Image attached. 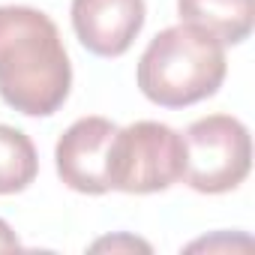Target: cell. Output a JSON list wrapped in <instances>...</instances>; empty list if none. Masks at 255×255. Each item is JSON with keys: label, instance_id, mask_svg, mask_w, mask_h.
I'll return each instance as SVG.
<instances>
[{"label": "cell", "instance_id": "cell-6", "mask_svg": "<svg viewBox=\"0 0 255 255\" xmlns=\"http://www.w3.org/2000/svg\"><path fill=\"white\" fill-rule=\"evenodd\" d=\"M72 30L96 57H123L138 39L147 6L144 0H72Z\"/></svg>", "mask_w": 255, "mask_h": 255}, {"label": "cell", "instance_id": "cell-9", "mask_svg": "<svg viewBox=\"0 0 255 255\" xmlns=\"http://www.w3.org/2000/svg\"><path fill=\"white\" fill-rule=\"evenodd\" d=\"M90 249H93V252H135V249L150 252V243H147V240H141V237H132V234L120 231V234H111V237L96 240Z\"/></svg>", "mask_w": 255, "mask_h": 255}, {"label": "cell", "instance_id": "cell-3", "mask_svg": "<svg viewBox=\"0 0 255 255\" xmlns=\"http://www.w3.org/2000/svg\"><path fill=\"white\" fill-rule=\"evenodd\" d=\"M183 177V135L159 120L117 126L108 153V186L126 195H153Z\"/></svg>", "mask_w": 255, "mask_h": 255}, {"label": "cell", "instance_id": "cell-4", "mask_svg": "<svg viewBox=\"0 0 255 255\" xmlns=\"http://www.w3.org/2000/svg\"><path fill=\"white\" fill-rule=\"evenodd\" d=\"M252 171V138L231 114H207L183 132V183L201 195L237 189Z\"/></svg>", "mask_w": 255, "mask_h": 255}, {"label": "cell", "instance_id": "cell-7", "mask_svg": "<svg viewBox=\"0 0 255 255\" xmlns=\"http://www.w3.org/2000/svg\"><path fill=\"white\" fill-rule=\"evenodd\" d=\"M177 15L222 45H240L255 27V0H177Z\"/></svg>", "mask_w": 255, "mask_h": 255}, {"label": "cell", "instance_id": "cell-5", "mask_svg": "<svg viewBox=\"0 0 255 255\" xmlns=\"http://www.w3.org/2000/svg\"><path fill=\"white\" fill-rule=\"evenodd\" d=\"M117 132V123L108 117L90 114L75 120L69 129L57 138L54 165L63 186L81 195H105L108 186V153Z\"/></svg>", "mask_w": 255, "mask_h": 255}, {"label": "cell", "instance_id": "cell-10", "mask_svg": "<svg viewBox=\"0 0 255 255\" xmlns=\"http://www.w3.org/2000/svg\"><path fill=\"white\" fill-rule=\"evenodd\" d=\"M12 249H21V240L15 237L6 219H0V252H12Z\"/></svg>", "mask_w": 255, "mask_h": 255}, {"label": "cell", "instance_id": "cell-2", "mask_svg": "<svg viewBox=\"0 0 255 255\" xmlns=\"http://www.w3.org/2000/svg\"><path fill=\"white\" fill-rule=\"evenodd\" d=\"M228 72L225 45L192 24L159 30L135 69L138 90L159 108H189L210 99Z\"/></svg>", "mask_w": 255, "mask_h": 255}, {"label": "cell", "instance_id": "cell-1", "mask_svg": "<svg viewBox=\"0 0 255 255\" xmlns=\"http://www.w3.org/2000/svg\"><path fill=\"white\" fill-rule=\"evenodd\" d=\"M72 90L57 24L33 6H0V99L24 117H51Z\"/></svg>", "mask_w": 255, "mask_h": 255}, {"label": "cell", "instance_id": "cell-8", "mask_svg": "<svg viewBox=\"0 0 255 255\" xmlns=\"http://www.w3.org/2000/svg\"><path fill=\"white\" fill-rule=\"evenodd\" d=\"M39 174V156L30 141L15 126L0 123V195L24 192Z\"/></svg>", "mask_w": 255, "mask_h": 255}]
</instances>
